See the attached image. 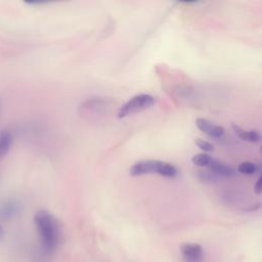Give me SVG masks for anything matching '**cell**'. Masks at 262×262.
Masks as SVG:
<instances>
[{"label": "cell", "mask_w": 262, "mask_h": 262, "mask_svg": "<svg viewBox=\"0 0 262 262\" xmlns=\"http://www.w3.org/2000/svg\"><path fill=\"white\" fill-rule=\"evenodd\" d=\"M3 237H4V229H3L2 225L0 224V242L3 239Z\"/></svg>", "instance_id": "obj_14"}, {"label": "cell", "mask_w": 262, "mask_h": 262, "mask_svg": "<svg viewBox=\"0 0 262 262\" xmlns=\"http://www.w3.org/2000/svg\"><path fill=\"white\" fill-rule=\"evenodd\" d=\"M195 144H196L198 147L201 148L203 151L209 152V151H212V150L214 149V145H213L211 142H209V141H207V140H205V139H202V138H198V139L195 140Z\"/></svg>", "instance_id": "obj_12"}, {"label": "cell", "mask_w": 262, "mask_h": 262, "mask_svg": "<svg viewBox=\"0 0 262 262\" xmlns=\"http://www.w3.org/2000/svg\"><path fill=\"white\" fill-rule=\"evenodd\" d=\"M209 168H210V171L214 173L216 176L233 177L236 174V171L231 166L216 159H212L209 165Z\"/></svg>", "instance_id": "obj_6"}, {"label": "cell", "mask_w": 262, "mask_h": 262, "mask_svg": "<svg viewBox=\"0 0 262 262\" xmlns=\"http://www.w3.org/2000/svg\"><path fill=\"white\" fill-rule=\"evenodd\" d=\"M235 134L243 140L248 141V142H259L261 139V136L259 134V132L255 131V130H245L242 129L239 126L237 125H233L232 126Z\"/></svg>", "instance_id": "obj_9"}, {"label": "cell", "mask_w": 262, "mask_h": 262, "mask_svg": "<svg viewBox=\"0 0 262 262\" xmlns=\"http://www.w3.org/2000/svg\"><path fill=\"white\" fill-rule=\"evenodd\" d=\"M156 102V98L146 93H140L131 97L128 101H126L118 112V118L124 119L133 114L145 111L151 107Z\"/></svg>", "instance_id": "obj_3"}, {"label": "cell", "mask_w": 262, "mask_h": 262, "mask_svg": "<svg viewBox=\"0 0 262 262\" xmlns=\"http://www.w3.org/2000/svg\"><path fill=\"white\" fill-rule=\"evenodd\" d=\"M131 176H140L146 174H159L168 178H175L179 174V170L171 163L160 160H142L136 162L129 169Z\"/></svg>", "instance_id": "obj_2"}, {"label": "cell", "mask_w": 262, "mask_h": 262, "mask_svg": "<svg viewBox=\"0 0 262 262\" xmlns=\"http://www.w3.org/2000/svg\"><path fill=\"white\" fill-rule=\"evenodd\" d=\"M212 157H210L209 155L203 152V154H196L191 158V162L198 166V167H209L211 161H212Z\"/></svg>", "instance_id": "obj_11"}, {"label": "cell", "mask_w": 262, "mask_h": 262, "mask_svg": "<svg viewBox=\"0 0 262 262\" xmlns=\"http://www.w3.org/2000/svg\"><path fill=\"white\" fill-rule=\"evenodd\" d=\"M180 254L184 262H203L204 249L196 243H184L180 247Z\"/></svg>", "instance_id": "obj_4"}, {"label": "cell", "mask_w": 262, "mask_h": 262, "mask_svg": "<svg viewBox=\"0 0 262 262\" xmlns=\"http://www.w3.org/2000/svg\"><path fill=\"white\" fill-rule=\"evenodd\" d=\"M20 206L15 200H7L0 205V218L2 220H10L18 214Z\"/></svg>", "instance_id": "obj_7"}, {"label": "cell", "mask_w": 262, "mask_h": 262, "mask_svg": "<svg viewBox=\"0 0 262 262\" xmlns=\"http://www.w3.org/2000/svg\"><path fill=\"white\" fill-rule=\"evenodd\" d=\"M195 125L202 132H204L205 134H207L211 137H214V138H219V137L223 136L224 132H225L223 127H221L217 124H214L213 122H211L207 119H204V118H198L195 120Z\"/></svg>", "instance_id": "obj_5"}, {"label": "cell", "mask_w": 262, "mask_h": 262, "mask_svg": "<svg viewBox=\"0 0 262 262\" xmlns=\"http://www.w3.org/2000/svg\"><path fill=\"white\" fill-rule=\"evenodd\" d=\"M254 191L257 193V194H260L261 191H262V188H261V177H259L256 181V183L254 184Z\"/></svg>", "instance_id": "obj_13"}, {"label": "cell", "mask_w": 262, "mask_h": 262, "mask_svg": "<svg viewBox=\"0 0 262 262\" xmlns=\"http://www.w3.org/2000/svg\"><path fill=\"white\" fill-rule=\"evenodd\" d=\"M34 223L39 235L42 253L46 256L52 255L61 238L60 225L57 219L46 210H39L34 215Z\"/></svg>", "instance_id": "obj_1"}, {"label": "cell", "mask_w": 262, "mask_h": 262, "mask_svg": "<svg viewBox=\"0 0 262 262\" xmlns=\"http://www.w3.org/2000/svg\"><path fill=\"white\" fill-rule=\"evenodd\" d=\"M259 170H260L259 165H257L253 162H249V161L242 162L237 166V171L244 175H253V174L259 172Z\"/></svg>", "instance_id": "obj_10"}, {"label": "cell", "mask_w": 262, "mask_h": 262, "mask_svg": "<svg viewBox=\"0 0 262 262\" xmlns=\"http://www.w3.org/2000/svg\"><path fill=\"white\" fill-rule=\"evenodd\" d=\"M13 141V137L10 131L1 130L0 131V161L8 154L11 144Z\"/></svg>", "instance_id": "obj_8"}]
</instances>
